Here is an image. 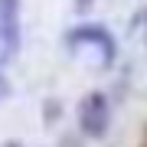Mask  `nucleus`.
Instances as JSON below:
<instances>
[{"label": "nucleus", "mask_w": 147, "mask_h": 147, "mask_svg": "<svg viewBox=\"0 0 147 147\" xmlns=\"http://www.w3.org/2000/svg\"><path fill=\"white\" fill-rule=\"evenodd\" d=\"M79 127H82L85 137H92V141H98V137L108 134V127H111V105H108V98L101 92H88L82 98V105H79Z\"/></svg>", "instance_id": "1"}, {"label": "nucleus", "mask_w": 147, "mask_h": 147, "mask_svg": "<svg viewBox=\"0 0 147 147\" xmlns=\"http://www.w3.org/2000/svg\"><path fill=\"white\" fill-rule=\"evenodd\" d=\"M72 3H75V10H79V13H85V10H92L95 0H72Z\"/></svg>", "instance_id": "5"}, {"label": "nucleus", "mask_w": 147, "mask_h": 147, "mask_svg": "<svg viewBox=\"0 0 147 147\" xmlns=\"http://www.w3.org/2000/svg\"><path fill=\"white\" fill-rule=\"evenodd\" d=\"M20 49V0H0V62H10Z\"/></svg>", "instance_id": "3"}, {"label": "nucleus", "mask_w": 147, "mask_h": 147, "mask_svg": "<svg viewBox=\"0 0 147 147\" xmlns=\"http://www.w3.org/2000/svg\"><path fill=\"white\" fill-rule=\"evenodd\" d=\"M3 147H20V144H13V141H10V144H3Z\"/></svg>", "instance_id": "6"}, {"label": "nucleus", "mask_w": 147, "mask_h": 147, "mask_svg": "<svg viewBox=\"0 0 147 147\" xmlns=\"http://www.w3.org/2000/svg\"><path fill=\"white\" fill-rule=\"evenodd\" d=\"M3 98H10V82H7V75L0 72V101Z\"/></svg>", "instance_id": "4"}, {"label": "nucleus", "mask_w": 147, "mask_h": 147, "mask_svg": "<svg viewBox=\"0 0 147 147\" xmlns=\"http://www.w3.org/2000/svg\"><path fill=\"white\" fill-rule=\"evenodd\" d=\"M69 42L79 46V49H95L101 65H111V62L118 59V42H115V36H111L105 26H95V23L69 30Z\"/></svg>", "instance_id": "2"}]
</instances>
